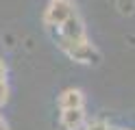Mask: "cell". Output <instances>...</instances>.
<instances>
[{
  "instance_id": "6da1fadb",
  "label": "cell",
  "mask_w": 135,
  "mask_h": 130,
  "mask_svg": "<svg viewBox=\"0 0 135 130\" xmlns=\"http://www.w3.org/2000/svg\"><path fill=\"white\" fill-rule=\"evenodd\" d=\"M57 43L68 56L79 63H98V52L91 48V43H87V39H68L59 35Z\"/></svg>"
},
{
  "instance_id": "7a4b0ae2",
  "label": "cell",
  "mask_w": 135,
  "mask_h": 130,
  "mask_svg": "<svg viewBox=\"0 0 135 130\" xmlns=\"http://www.w3.org/2000/svg\"><path fill=\"white\" fill-rule=\"evenodd\" d=\"M74 13H76V7H74L72 0H50L44 20L48 26H59Z\"/></svg>"
},
{
  "instance_id": "3957f363",
  "label": "cell",
  "mask_w": 135,
  "mask_h": 130,
  "mask_svg": "<svg viewBox=\"0 0 135 130\" xmlns=\"http://www.w3.org/2000/svg\"><path fill=\"white\" fill-rule=\"evenodd\" d=\"M57 30L61 37H68V39H85V28H83V22L79 20L76 13L70 15L63 24H59Z\"/></svg>"
},
{
  "instance_id": "277c9868",
  "label": "cell",
  "mask_w": 135,
  "mask_h": 130,
  "mask_svg": "<svg viewBox=\"0 0 135 130\" xmlns=\"http://www.w3.org/2000/svg\"><path fill=\"white\" fill-rule=\"evenodd\" d=\"M83 119H85L83 108H63V113H61V124L68 130H76L83 124Z\"/></svg>"
},
{
  "instance_id": "5b68a950",
  "label": "cell",
  "mask_w": 135,
  "mask_h": 130,
  "mask_svg": "<svg viewBox=\"0 0 135 130\" xmlns=\"http://www.w3.org/2000/svg\"><path fill=\"white\" fill-rule=\"evenodd\" d=\"M59 106L61 108H81L83 106V93L79 89H68L59 95Z\"/></svg>"
},
{
  "instance_id": "8992f818",
  "label": "cell",
  "mask_w": 135,
  "mask_h": 130,
  "mask_svg": "<svg viewBox=\"0 0 135 130\" xmlns=\"http://www.w3.org/2000/svg\"><path fill=\"white\" fill-rule=\"evenodd\" d=\"M9 100V87H7V82L4 80H0V106Z\"/></svg>"
},
{
  "instance_id": "52a82bcc",
  "label": "cell",
  "mask_w": 135,
  "mask_h": 130,
  "mask_svg": "<svg viewBox=\"0 0 135 130\" xmlns=\"http://www.w3.org/2000/svg\"><path fill=\"white\" fill-rule=\"evenodd\" d=\"M89 130H109L105 124H94V126H89Z\"/></svg>"
},
{
  "instance_id": "ba28073f",
  "label": "cell",
  "mask_w": 135,
  "mask_h": 130,
  "mask_svg": "<svg viewBox=\"0 0 135 130\" xmlns=\"http://www.w3.org/2000/svg\"><path fill=\"white\" fill-rule=\"evenodd\" d=\"M4 74H7V67H4L2 61H0V80H4Z\"/></svg>"
},
{
  "instance_id": "9c48e42d",
  "label": "cell",
  "mask_w": 135,
  "mask_h": 130,
  "mask_svg": "<svg viewBox=\"0 0 135 130\" xmlns=\"http://www.w3.org/2000/svg\"><path fill=\"white\" fill-rule=\"evenodd\" d=\"M0 130H7V124H4L2 119H0Z\"/></svg>"
}]
</instances>
